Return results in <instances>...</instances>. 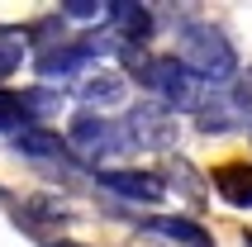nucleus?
Wrapping results in <instances>:
<instances>
[{
    "mask_svg": "<svg viewBox=\"0 0 252 247\" xmlns=\"http://www.w3.org/2000/svg\"><path fill=\"white\" fill-rule=\"evenodd\" d=\"M143 228H148V233L171 238V243H186V247H210L205 228H200V223H190V219H148Z\"/></svg>",
    "mask_w": 252,
    "mask_h": 247,
    "instance_id": "nucleus-10",
    "label": "nucleus"
},
{
    "mask_svg": "<svg viewBox=\"0 0 252 247\" xmlns=\"http://www.w3.org/2000/svg\"><path fill=\"white\" fill-rule=\"evenodd\" d=\"M76 95H81V100H100V105H105V100H119V95H124V81H119L114 71H95V76H86V81L76 86Z\"/></svg>",
    "mask_w": 252,
    "mask_h": 247,
    "instance_id": "nucleus-13",
    "label": "nucleus"
},
{
    "mask_svg": "<svg viewBox=\"0 0 252 247\" xmlns=\"http://www.w3.org/2000/svg\"><path fill=\"white\" fill-rule=\"evenodd\" d=\"M81 62H91L86 43H67V48H57V53H43V57H38V76H43V81H53V76L76 71Z\"/></svg>",
    "mask_w": 252,
    "mask_h": 247,
    "instance_id": "nucleus-9",
    "label": "nucleus"
},
{
    "mask_svg": "<svg viewBox=\"0 0 252 247\" xmlns=\"http://www.w3.org/2000/svg\"><path fill=\"white\" fill-rule=\"evenodd\" d=\"M67 143H71V152H81V157H91V162L133 148L128 128H124V124H114V119H105V114H81V119L71 124V138H67Z\"/></svg>",
    "mask_w": 252,
    "mask_h": 247,
    "instance_id": "nucleus-3",
    "label": "nucleus"
},
{
    "mask_svg": "<svg viewBox=\"0 0 252 247\" xmlns=\"http://www.w3.org/2000/svg\"><path fill=\"white\" fill-rule=\"evenodd\" d=\"M24 48H29V33H24V29L0 24V76L19 71V62H24Z\"/></svg>",
    "mask_w": 252,
    "mask_h": 247,
    "instance_id": "nucleus-11",
    "label": "nucleus"
},
{
    "mask_svg": "<svg viewBox=\"0 0 252 247\" xmlns=\"http://www.w3.org/2000/svg\"><path fill=\"white\" fill-rule=\"evenodd\" d=\"M243 247H252V233H248V238H243Z\"/></svg>",
    "mask_w": 252,
    "mask_h": 247,
    "instance_id": "nucleus-17",
    "label": "nucleus"
},
{
    "mask_svg": "<svg viewBox=\"0 0 252 247\" xmlns=\"http://www.w3.org/2000/svg\"><path fill=\"white\" fill-rule=\"evenodd\" d=\"M57 10L67 19H100V14H110V5H100V0H62Z\"/></svg>",
    "mask_w": 252,
    "mask_h": 247,
    "instance_id": "nucleus-15",
    "label": "nucleus"
},
{
    "mask_svg": "<svg viewBox=\"0 0 252 247\" xmlns=\"http://www.w3.org/2000/svg\"><path fill=\"white\" fill-rule=\"evenodd\" d=\"M100 185L114 190L119 200H133V205H157V200H167V181L153 176V171H100Z\"/></svg>",
    "mask_w": 252,
    "mask_h": 247,
    "instance_id": "nucleus-5",
    "label": "nucleus"
},
{
    "mask_svg": "<svg viewBox=\"0 0 252 247\" xmlns=\"http://www.w3.org/2000/svg\"><path fill=\"white\" fill-rule=\"evenodd\" d=\"M138 81L148 86L157 95V105L171 110V114L176 110H200V105H205V91H210V86H200L195 76L181 67V57H148L138 67Z\"/></svg>",
    "mask_w": 252,
    "mask_h": 247,
    "instance_id": "nucleus-2",
    "label": "nucleus"
},
{
    "mask_svg": "<svg viewBox=\"0 0 252 247\" xmlns=\"http://www.w3.org/2000/svg\"><path fill=\"white\" fill-rule=\"evenodd\" d=\"M29 110H24V95H14V91H5L0 86V133H24L29 128Z\"/></svg>",
    "mask_w": 252,
    "mask_h": 247,
    "instance_id": "nucleus-12",
    "label": "nucleus"
},
{
    "mask_svg": "<svg viewBox=\"0 0 252 247\" xmlns=\"http://www.w3.org/2000/svg\"><path fill=\"white\" fill-rule=\"evenodd\" d=\"M110 29L119 33V38H128V43H143V38H148V29H153V14H148V5L114 0V5H110Z\"/></svg>",
    "mask_w": 252,
    "mask_h": 247,
    "instance_id": "nucleus-8",
    "label": "nucleus"
},
{
    "mask_svg": "<svg viewBox=\"0 0 252 247\" xmlns=\"http://www.w3.org/2000/svg\"><path fill=\"white\" fill-rule=\"evenodd\" d=\"M53 247H86V243H53Z\"/></svg>",
    "mask_w": 252,
    "mask_h": 247,
    "instance_id": "nucleus-16",
    "label": "nucleus"
},
{
    "mask_svg": "<svg viewBox=\"0 0 252 247\" xmlns=\"http://www.w3.org/2000/svg\"><path fill=\"white\" fill-rule=\"evenodd\" d=\"M14 148L24 152V157H33V162H43V166H76L71 157V143L67 138H57L53 128H43V124H29L24 133H14Z\"/></svg>",
    "mask_w": 252,
    "mask_h": 247,
    "instance_id": "nucleus-6",
    "label": "nucleus"
},
{
    "mask_svg": "<svg viewBox=\"0 0 252 247\" xmlns=\"http://www.w3.org/2000/svg\"><path fill=\"white\" fill-rule=\"evenodd\" d=\"M181 67L205 86H219L238 71V53L228 48V38L214 24H190L181 33Z\"/></svg>",
    "mask_w": 252,
    "mask_h": 247,
    "instance_id": "nucleus-1",
    "label": "nucleus"
},
{
    "mask_svg": "<svg viewBox=\"0 0 252 247\" xmlns=\"http://www.w3.org/2000/svg\"><path fill=\"white\" fill-rule=\"evenodd\" d=\"M24 110H29V119L38 124V119H48V114L62 110V95H53V91H29V95H24Z\"/></svg>",
    "mask_w": 252,
    "mask_h": 247,
    "instance_id": "nucleus-14",
    "label": "nucleus"
},
{
    "mask_svg": "<svg viewBox=\"0 0 252 247\" xmlns=\"http://www.w3.org/2000/svg\"><path fill=\"white\" fill-rule=\"evenodd\" d=\"M214 190H219V200H228V205L252 209V162H224V166H214Z\"/></svg>",
    "mask_w": 252,
    "mask_h": 247,
    "instance_id": "nucleus-7",
    "label": "nucleus"
},
{
    "mask_svg": "<svg viewBox=\"0 0 252 247\" xmlns=\"http://www.w3.org/2000/svg\"><path fill=\"white\" fill-rule=\"evenodd\" d=\"M124 128H128V138H133V148H167L171 138H176V119H171V110H162V105H133Z\"/></svg>",
    "mask_w": 252,
    "mask_h": 247,
    "instance_id": "nucleus-4",
    "label": "nucleus"
}]
</instances>
